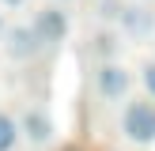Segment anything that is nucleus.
Returning <instances> with one entry per match:
<instances>
[{"mask_svg": "<svg viewBox=\"0 0 155 151\" xmlns=\"http://www.w3.org/2000/svg\"><path fill=\"white\" fill-rule=\"evenodd\" d=\"M125 136L136 140V143L155 140V106L151 102H133L125 110Z\"/></svg>", "mask_w": 155, "mask_h": 151, "instance_id": "obj_1", "label": "nucleus"}, {"mask_svg": "<svg viewBox=\"0 0 155 151\" xmlns=\"http://www.w3.org/2000/svg\"><path fill=\"white\" fill-rule=\"evenodd\" d=\"M98 91H102L106 98H121L129 91V72L117 64H102V72H98Z\"/></svg>", "mask_w": 155, "mask_h": 151, "instance_id": "obj_2", "label": "nucleus"}, {"mask_svg": "<svg viewBox=\"0 0 155 151\" xmlns=\"http://www.w3.org/2000/svg\"><path fill=\"white\" fill-rule=\"evenodd\" d=\"M34 38L38 42H61L64 38V15L61 11H42L38 15V23H34Z\"/></svg>", "mask_w": 155, "mask_h": 151, "instance_id": "obj_3", "label": "nucleus"}, {"mask_svg": "<svg viewBox=\"0 0 155 151\" xmlns=\"http://www.w3.org/2000/svg\"><path fill=\"white\" fill-rule=\"evenodd\" d=\"M34 49H38V38L30 27H15L8 34V53L12 57H34Z\"/></svg>", "mask_w": 155, "mask_h": 151, "instance_id": "obj_4", "label": "nucleus"}, {"mask_svg": "<svg viewBox=\"0 0 155 151\" xmlns=\"http://www.w3.org/2000/svg\"><path fill=\"white\" fill-rule=\"evenodd\" d=\"M125 27L133 30V34H148V30H151V15L144 11V8H129V15H125Z\"/></svg>", "mask_w": 155, "mask_h": 151, "instance_id": "obj_5", "label": "nucleus"}, {"mask_svg": "<svg viewBox=\"0 0 155 151\" xmlns=\"http://www.w3.org/2000/svg\"><path fill=\"white\" fill-rule=\"evenodd\" d=\"M12 147H15V121L0 113V151H12Z\"/></svg>", "mask_w": 155, "mask_h": 151, "instance_id": "obj_6", "label": "nucleus"}, {"mask_svg": "<svg viewBox=\"0 0 155 151\" xmlns=\"http://www.w3.org/2000/svg\"><path fill=\"white\" fill-rule=\"evenodd\" d=\"M27 128H30V140H49V121H42V113H30V121H27Z\"/></svg>", "mask_w": 155, "mask_h": 151, "instance_id": "obj_7", "label": "nucleus"}, {"mask_svg": "<svg viewBox=\"0 0 155 151\" xmlns=\"http://www.w3.org/2000/svg\"><path fill=\"white\" fill-rule=\"evenodd\" d=\"M144 83H148V91L155 95V64H148V68H144Z\"/></svg>", "mask_w": 155, "mask_h": 151, "instance_id": "obj_8", "label": "nucleus"}, {"mask_svg": "<svg viewBox=\"0 0 155 151\" xmlns=\"http://www.w3.org/2000/svg\"><path fill=\"white\" fill-rule=\"evenodd\" d=\"M8 4H23V0H8Z\"/></svg>", "mask_w": 155, "mask_h": 151, "instance_id": "obj_9", "label": "nucleus"}]
</instances>
